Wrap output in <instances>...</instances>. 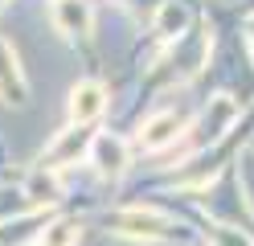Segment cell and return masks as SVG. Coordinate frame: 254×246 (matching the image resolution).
Instances as JSON below:
<instances>
[{"mask_svg":"<svg viewBox=\"0 0 254 246\" xmlns=\"http://www.w3.org/2000/svg\"><path fill=\"white\" fill-rule=\"evenodd\" d=\"M107 226L115 230L119 238L127 242H189L185 234V226L177 218H168L164 209H144V205H131V209H119V213H111Z\"/></svg>","mask_w":254,"mask_h":246,"instance_id":"cell-1","label":"cell"},{"mask_svg":"<svg viewBox=\"0 0 254 246\" xmlns=\"http://www.w3.org/2000/svg\"><path fill=\"white\" fill-rule=\"evenodd\" d=\"M209 49H213L209 29H189L185 37H177V41L164 49V58L156 62L152 78H156V82H164V86H172V82H189V78H193L201 66H205Z\"/></svg>","mask_w":254,"mask_h":246,"instance_id":"cell-2","label":"cell"},{"mask_svg":"<svg viewBox=\"0 0 254 246\" xmlns=\"http://www.w3.org/2000/svg\"><path fill=\"white\" fill-rule=\"evenodd\" d=\"M238 115H242V103H238L234 94H213L209 107H205L197 119L185 127V136H181L185 148H181V152L189 156V152H205V148L221 144V136H226V131H234Z\"/></svg>","mask_w":254,"mask_h":246,"instance_id":"cell-3","label":"cell"},{"mask_svg":"<svg viewBox=\"0 0 254 246\" xmlns=\"http://www.w3.org/2000/svg\"><path fill=\"white\" fill-rule=\"evenodd\" d=\"M86 160L94 164V172L103 180H119L127 172V164H131V144L123 136H115V131H94Z\"/></svg>","mask_w":254,"mask_h":246,"instance_id":"cell-4","label":"cell"},{"mask_svg":"<svg viewBox=\"0 0 254 246\" xmlns=\"http://www.w3.org/2000/svg\"><path fill=\"white\" fill-rule=\"evenodd\" d=\"M90 140H94V131L86 127H66V131H58V136L50 140V148L41 152L37 160V168H50V172H62V168H70V164H78L86 152H90Z\"/></svg>","mask_w":254,"mask_h":246,"instance_id":"cell-5","label":"cell"},{"mask_svg":"<svg viewBox=\"0 0 254 246\" xmlns=\"http://www.w3.org/2000/svg\"><path fill=\"white\" fill-rule=\"evenodd\" d=\"M185 127H189V119H185L181 111H156V115L144 119L135 144L144 148V152H164V148H172V144L185 136Z\"/></svg>","mask_w":254,"mask_h":246,"instance_id":"cell-6","label":"cell"},{"mask_svg":"<svg viewBox=\"0 0 254 246\" xmlns=\"http://www.w3.org/2000/svg\"><path fill=\"white\" fill-rule=\"evenodd\" d=\"M50 21L66 41H86L90 25H94V8H90V0H54Z\"/></svg>","mask_w":254,"mask_h":246,"instance_id":"cell-7","label":"cell"},{"mask_svg":"<svg viewBox=\"0 0 254 246\" xmlns=\"http://www.w3.org/2000/svg\"><path fill=\"white\" fill-rule=\"evenodd\" d=\"M25 98H29V82H25V70H21V58L12 49V41L0 37V103L21 107Z\"/></svg>","mask_w":254,"mask_h":246,"instance_id":"cell-8","label":"cell"},{"mask_svg":"<svg viewBox=\"0 0 254 246\" xmlns=\"http://www.w3.org/2000/svg\"><path fill=\"white\" fill-rule=\"evenodd\" d=\"M103 111H107V86L103 82L86 78V82H78L70 90V123L74 127H86L90 119H99Z\"/></svg>","mask_w":254,"mask_h":246,"instance_id":"cell-9","label":"cell"},{"mask_svg":"<svg viewBox=\"0 0 254 246\" xmlns=\"http://www.w3.org/2000/svg\"><path fill=\"white\" fill-rule=\"evenodd\" d=\"M189 29H193V12H189L181 0H160V4H156L152 33H156V37H160L164 45H172L177 37H185Z\"/></svg>","mask_w":254,"mask_h":246,"instance_id":"cell-10","label":"cell"},{"mask_svg":"<svg viewBox=\"0 0 254 246\" xmlns=\"http://www.w3.org/2000/svg\"><path fill=\"white\" fill-rule=\"evenodd\" d=\"M21 193H25V201L33 205V209H37V205H54L58 197H62V180H58V172H50V168H37L33 176L25 180Z\"/></svg>","mask_w":254,"mask_h":246,"instance_id":"cell-11","label":"cell"},{"mask_svg":"<svg viewBox=\"0 0 254 246\" xmlns=\"http://www.w3.org/2000/svg\"><path fill=\"white\" fill-rule=\"evenodd\" d=\"M78 238H82V222L78 218H54L37 234V246H78Z\"/></svg>","mask_w":254,"mask_h":246,"instance_id":"cell-12","label":"cell"},{"mask_svg":"<svg viewBox=\"0 0 254 246\" xmlns=\"http://www.w3.org/2000/svg\"><path fill=\"white\" fill-rule=\"evenodd\" d=\"M209 242H213V246H254L250 234H242L238 226H226V222L209 226Z\"/></svg>","mask_w":254,"mask_h":246,"instance_id":"cell-13","label":"cell"},{"mask_svg":"<svg viewBox=\"0 0 254 246\" xmlns=\"http://www.w3.org/2000/svg\"><path fill=\"white\" fill-rule=\"evenodd\" d=\"M246 45H250V54H254V21L246 25Z\"/></svg>","mask_w":254,"mask_h":246,"instance_id":"cell-14","label":"cell"}]
</instances>
